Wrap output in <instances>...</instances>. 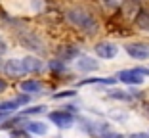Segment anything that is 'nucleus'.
I'll return each instance as SVG.
<instances>
[{
    "instance_id": "2eb2a0df",
    "label": "nucleus",
    "mask_w": 149,
    "mask_h": 138,
    "mask_svg": "<svg viewBox=\"0 0 149 138\" xmlns=\"http://www.w3.org/2000/svg\"><path fill=\"white\" fill-rule=\"evenodd\" d=\"M17 107H21V106H19V102L15 98L13 100H6V102H0V113H8L10 115V113H13Z\"/></svg>"
},
{
    "instance_id": "f257e3e1",
    "label": "nucleus",
    "mask_w": 149,
    "mask_h": 138,
    "mask_svg": "<svg viewBox=\"0 0 149 138\" xmlns=\"http://www.w3.org/2000/svg\"><path fill=\"white\" fill-rule=\"evenodd\" d=\"M67 21L71 23L73 27H77L79 31H82L84 35H97L100 33V21L94 15L90 10L82 8V6H74V8H69L67 10Z\"/></svg>"
},
{
    "instance_id": "aec40b11",
    "label": "nucleus",
    "mask_w": 149,
    "mask_h": 138,
    "mask_svg": "<svg viewBox=\"0 0 149 138\" xmlns=\"http://www.w3.org/2000/svg\"><path fill=\"white\" fill-rule=\"evenodd\" d=\"M44 109H46V106H33V107H27V109H23L21 115H36V113H42Z\"/></svg>"
},
{
    "instance_id": "393cba45",
    "label": "nucleus",
    "mask_w": 149,
    "mask_h": 138,
    "mask_svg": "<svg viewBox=\"0 0 149 138\" xmlns=\"http://www.w3.org/2000/svg\"><path fill=\"white\" fill-rule=\"evenodd\" d=\"M128 138H149V132H134V134H130Z\"/></svg>"
},
{
    "instance_id": "6e6552de",
    "label": "nucleus",
    "mask_w": 149,
    "mask_h": 138,
    "mask_svg": "<svg viewBox=\"0 0 149 138\" xmlns=\"http://www.w3.org/2000/svg\"><path fill=\"white\" fill-rule=\"evenodd\" d=\"M2 69H4V73L8 77H21V75H25L23 65H21V60H8V62H4Z\"/></svg>"
},
{
    "instance_id": "cd10ccee",
    "label": "nucleus",
    "mask_w": 149,
    "mask_h": 138,
    "mask_svg": "<svg viewBox=\"0 0 149 138\" xmlns=\"http://www.w3.org/2000/svg\"><path fill=\"white\" fill-rule=\"evenodd\" d=\"M145 107H147V111H149V104H145Z\"/></svg>"
},
{
    "instance_id": "9b49d317",
    "label": "nucleus",
    "mask_w": 149,
    "mask_h": 138,
    "mask_svg": "<svg viewBox=\"0 0 149 138\" xmlns=\"http://www.w3.org/2000/svg\"><path fill=\"white\" fill-rule=\"evenodd\" d=\"M57 52V58L61 60V62H71V60H74L77 56H79V48L73 44H65V46H59V48L56 50Z\"/></svg>"
},
{
    "instance_id": "a878e982",
    "label": "nucleus",
    "mask_w": 149,
    "mask_h": 138,
    "mask_svg": "<svg viewBox=\"0 0 149 138\" xmlns=\"http://www.w3.org/2000/svg\"><path fill=\"white\" fill-rule=\"evenodd\" d=\"M6 88H8V85H6V81L2 79V77H0V94L6 92Z\"/></svg>"
},
{
    "instance_id": "f8f14e48",
    "label": "nucleus",
    "mask_w": 149,
    "mask_h": 138,
    "mask_svg": "<svg viewBox=\"0 0 149 138\" xmlns=\"http://www.w3.org/2000/svg\"><path fill=\"white\" fill-rule=\"evenodd\" d=\"M23 129L29 134H38V136H44L48 132V127L44 123H40V121H27V123H23Z\"/></svg>"
},
{
    "instance_id": "bb28decb",
    "label": "nucleus",
    "mask_w": 149,
    "mask_h": 138,
    "mask_svg": "<svg viewBox=\"0 0 149 138\" xmlns=\"http://www.w3.org/2000/svg\"><path fill=\"white\" fill-rule=\"evenodd\" d=\"M4 119H8V113H0V123H2Z\"/></svg>"
},
{
    "instance_id": "1a4fd4ad",
    "label": "nucleus",
    "mask_w": 149,
    "mask_h": 138,
    "mask_svg": "<svg viewBox=\"0 0 149 138\" xmlns=\"http://www.w3.org/2000/svg\"><path fill=\"white\" fill-rule=\"evenodd\" d=\"M21 65H23V71L25 73H40L44 63L38 58H35V56H27V58L21 60Z\"/></svg>"
},
{
    "instance_id": "ddd939ff",
    "label": "nucleus",
    "mask_w": 149,
    "mask_h": 138,
    "mask_svg": "<svg viewBox=\"0 0 149 138\" xmlns=\"http://www.w3.org/2000/svg\"><path fill=\"white\" fill-rule=\"evenodd\" d=\"M77 67H79L80 71L82 73H90V71H96L97 67V62L96 60H92V58H88V56H82V58L79 60V62H77Z\"/></svg>"
},
{
    "instance_id": "b1692460",
    "label": "nucleus",
    "mask_w": 149,
    "mask_h": 138,
    "mask_svg": "<svg viewBox=\"0 0 149 138\" xmlns=\"http://www.w3.org/2000/svg\"><path fill=\"white\" fill-rule=\"evenodd\" d=\"M6 52H8V44H6V40L0 36V56H2V54H6Z\"/></svg>"
},
{
    "instance_id": "20e7f679",
    "label": "nucleus",
    "mask_w": 149,
    "mask_h": 138,
    "mask_svg": "<svg viewBox=\"0 0 149 138\" xmlns=\"http://www.w3.org/2000/svg\"><path fill=\"white\" fill-rule=\"evenodd\" d=\"M48 119H50V123H54V125L59 127V129H69V127L73 125V121H74V115L69 113V111H65V109H57V111L48 113Z\"/></svg>"
},
{
    "instance_id": "c85d7f7f",
    "label": "nucleus",
    "mask_w": 149,
    "mask_h": 138,
    "mask_svg": "<svg viewBox=\"0 0 149 138\" xmlns=\"http://www.w3.org/2000/svg\"><path fill=\"white\" fill-rule=\"evenodd\" d=\"M2 65H4V63H2V62H0V69H2Z\"/></svg>"
},
{
    "instance_id": "412c9836",
    "label": "nucleus",
    "mask_w": 149,
    "mask_h": 138,
    "mask_svg": "<svg viewBox=\"0 0 149 138\" xmlns=\"http://www.w3.org/2000/svg\"><path fill=\"white\" fill-rule=\"evenodd\" d=\"M74 94H77L74 90H63V92H56L52 98H54V100H63V98H73Z\"/></svg>"
},
{
    "instance_id": "4be33fe9",
    "label": "nucleus",
    "mask_w": 149,
    "mask_h": 138,
    "mask_svg": "<svg viewBox=\"0 0 149 138\" xmlns=\"http://www.w3.org/2000/svg\"><path fill=\"white\" fill-rule=\"evenodd\" d=\"M15 100L19 102V106H27V104L31 102V96H29V94H23V92H21V94H19V96H17Z\"/></svg>"
},
{
    "instance_id": "6ab92c4d",
    "label": "nucleus",
    "mask_w": 149,
    "mask_h": 138,
    "mask_svg": "<svg viewBox=\"0 0 149 138\" xmlns=\"http://www.w3.org/2000/svg\"><path fill=\"white\" fill-rule=\"evenodd\" d=\"M48 67L54 73H63L65 71V62H61V60H52V62L48 63Z\"/></svg>"
},
{
    "instance_id": "0eeeda50",
    "label": "nucleus",
    "mask_w": 149,
    "mask_h": 138,
    "mask_svg": "<svg viewBox=\"0 0 149 138\" xmlns=\"http://www.w3.org/2000/svg\"><path fill=\"white\" fill-rule=\"evenodd\" d=\"M94 50H96L97 58H101V60H111L117 56V46L113 42H97L94 46Z\"/></svg>"
},
{
    "instance_id": "39448f33",
    "label": "nucleus",
    "mask_w": 149,
    "mask_h": 138,
    "mask_svg": "<svg viewBox=\"0 0 149 138\" xmlns=\"http://www.w3.org/2000/svg\"><path fill=\"white\" fill-rule=\"evenodd\" d=\"M141 12V0H123L118 8V13L124 19H136V15Z\"/></svg>"
},
{
    "instance_id": "dca6fc26",
    "label": "nucleus",
    "mask_w": 149,
    "mask_h": 138,
    "mask_svg": "<svg viewBox=\"0 0 149 138\" xmlns=\"http://www.w3.org/2000/svg\"><path fill=\"white\" fill-rule=\"evenodd\" d=\"M109 98L113 100H123V102H132L134 100V96L128 92H124V90H109Z\"/></svg>"
},
{
    "instance_id": "5701e85b",
    "label": "nucleus",
    "mask_w": 149,
    "mask_h": 138,
    "mask_svg": "<svg viewBox=\"0 0 149 138\" xmlns=\"http://www.w3.org/2000/svg\"><path fill=\"white\" fill-rule=\"evenodd\" d=\"M101 138H128V136H123V134H117V132H103L101 134Z\"/></svg>"
},
{
    "instance_id": "4468645a",
    "label": "nucleus",
    "mask_w": 149,
    "mask_h": 138,
    "mask_svg": "<svg viewBox=\"0 0 149 138\" xmlns=\"http://www.w3.org/2000/svg\"><path fill=\"white\" fill-rule=\"evenodd\" d=\"M136 27L140 29V31H143V33H149V10H143L141 8V12L136 15Z\"/></svg>"
},
{
    "instance_id": "f3484780",
    "label": "nucleus",
    "mask_w": 149,
    "mask_h": 138,
    "mask_svg": "<svg viewBox=\"0 0 149 138\" xmlns=\"http://www.w3.org/2000/svg\"><path fill=\"white\" fill-rule=\"evenodd\" d=\"M115 81H117V79H96V77H90V79H82L79 85L84 86V85H96V83H97V85H113Z\"/></svg>"
},
{
    "instance_id": "a211bd4d",
    "label": "nucleus",
    "mask_w": 149,
    "mask_h": 138,
    "mask_svg": "<svg viewBox=\"0 0 149 138\" xmlns=\"http://www.w3.org/2000/svg\"><path fill=\"white\" fill-rule=\"evenodd\" d=\"M10 138H31V134L27 132L23 127H15L10 130Z\"/></svg>"
},
{
    "instance_id": "9d476101",
    "label": "nucleus",
    "mask_w": 149,
    "mask_h": 138,
    "mask_svg": "<svg viewBox=\"0 0 149 138\" xmlns=\"http://www.w3.org/2000/svg\"><path fill=\"white\" fill-rule=\"evenodd\" d=\"M19 88H21V92H23V94H29V96H33V94H40L44 86H42V83H40V81L27 79V81H21Z\"/></svg>"
},
{
    "instance_id": "423d86ee",
    "label": "nucleus",
    "mask_w": 149,
    "mask_h": 138,
    "mask_svg": "<svg viewBox=\"0 0 149 138\" xmlns=\"http://www.w3.org/2000/svg\"><path fill=\"white\" fill-rule=\"evenodd\" d=\"M124 48H126L128 56L134 60H140V62L149 60V44L147 42H132V44H126Z\"/></svg>"
},
{
    "instance_id": "7ed1b4c3",
    "label": "nucleus",
    "mask_w": 149,
    "mask_h": 138,
    "mask_svg": "<svg viewBox=\"0 0 149 138\" xmlns=\"http://www.w3.org/2000/svg\"><path fill=\"white\" fill-rule=\"evenodd\" d=\"M115 79L124 83V85H141L143 83V73L140 71V67H134V69H123L115 75Z\"/></svg>"
},
{
    "instance_id": "f03ea898",
    "label": "nucleus",
    "mask_w": 149,
    "mask_h": 138,
    "mask_svg": "<svg viewBox=\"0 0 149 138\" xmlns=\"http://www.w3.org/2000/svg\"><path fill=\"white\" fill-rule=\"evenodd\" d=\"M19 42H21V46H25L27 50H33V52H38V54L44 52L42 39L33 31H21L19 33Z\"/></svg>"
}]
</instances>
